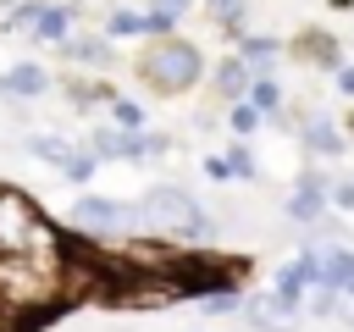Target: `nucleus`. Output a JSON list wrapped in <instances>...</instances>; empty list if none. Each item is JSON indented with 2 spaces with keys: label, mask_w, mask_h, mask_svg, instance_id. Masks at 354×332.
I'll list each match as a JSON object with an SVG mask.
<instances>
[{
  "label": "nucleus",
  "mask_w": 354,
  "mask_h": 332,
  "mask_svg": "<svg viewBox=\"0 0 354 332\" xmlns=\"http://www.w3.org/2000/svg\"><path fill=\"white\" fill-rule=\"evenodd\" d=\"M6 6H11V0H6Z\"/></svg>",
  "instance_id": "obj_24"
},
{
  "label": "nucleus",
  "mask_w": 354,
  "mask_h": 332,
  "mask_svg": "<svg viewBox=\"0 0 354 332\" xmlns=\"http://www.w3.org/2000/svg\"><path fill=\"white\" fill-rule=\"evenodd\" d=\"M28 149H33V155H44V160H55V166H66V144H61V138H33Z\"/></svg>",
  "instance_id": "obj_15"
},
{
  "label": "nucleus",
  "mask_w": 354,
  "mask_h": 332,
  "mask_svg": "<svg viewBox=\"0 0 354 332\" xmlns=\"http://www.w3.org/2000/svg\"><path fill=\"white\" fill-rule=\"evenodd\" d=\"M249 111H254V116H266V111H277V83H266V77H260V83L249 89Z\"/></svg>",
  "instance_id": "obj_14"
},
{
  "label": "nucleus",
  "mask_w": 354,
  "mask_h": 332,
  "mask_svg": "<svg viewBox=\"0 0 354 332\" xmlns=\"http://www.w3.org/2000/svg\"><path fill=\"white\" fill-rule=\"evenodd\" d=\"M254 122H260V116H254V111H249V105H238V111H232V127H238V133H249V127H254Z\"/></svg>",
  "instance_id": "obj_20"
},
{
  "label": "nucleus",
  "mask_w": 354,
  "mask_h": 332,
  "mask_svg": "<svg viewBox=\"0 0 354 332\" xmlns=\"http://www.w3.org/2000/svg\"><path fill=\"white\" fill-rule=\"evenodd\" d=\"M337 83H343V89L354 94V66H343V72H337Z\"/></svg>",
  "instance_id": "obj_23"
},
{
  "label": "nucleus",
  "mask_w": 354,
  "mask_h": 332,
  "mask_svg": "<svg viewBox=\"0 0 354 332\" xmlns=\"http://www.w3.org/2000/svg\"><path fill=\"white\" fill-rule=\"evenodd\" d=\"M133 221L138 227H149V232H210L205 221H199V210H194V199L183 194V188H149L138 205H133Z\"/></svg>",
  "instance_id": "obj_2"
},
{
  "label": "nucleus",
  "mask_w": 354,
  "mask_h": 332,
  "mask_svg": "<svg viewBox=\"0 0 354 332\" xmlns=\"http://www.w3.org/2000/svg\"><path fill=\"white\" fill-rule=\"evenodd\" d=\"M94 149H100V155H116V149H122V133L100 127V133H94Z\"/></svg>",
  "instance_id": "obj_19"
},
{
  "label": "nucleus",
  "mask_w": 354,
  "mask_h": 332,
  "mask_svg": "<svg viewBox=\"0 0 354 332\" xmlns=\"http://www.w3.org/2000/svg\"><path fill=\"white\" fill-rule=\"evenodd\" d=\"M88 166H94V160H83V155H66V177H88Z\"/></svg>",
  "instance_id": "obj_21"
},
{
  "label": "nucleus",
  "mask_w": 354,
  "mask_h": 332,
  "mask_svg": "<svg viewBox=\"0 0 354 332\" xmlns=\"http://www.w3.org/2000/svg\"><path fill=\"white\" fill-rule=\"evenodd\" d=\"M72 61H83V66H105V61H111V44H105V39H72Z\"/></svg>",
  "instance_id": "obj_12"
},
{
  "label": "nucleus",
  "mask_w": 354,
  "mask_h": 332,
  "mask_svg": "<svg viewBox=\"0 0 354 332\" xmlns=\"http://www.w3.org/2000/svg\"><path fill=\"white\" fill-rule=\"evenodd\" d=\"M304 144H310V149H321V155H337V127L315 116V122H304Z\"/></svg>",
  "instance_id": "obj_11"
},
{
  "label": "nucleus",
  "mask_w": 354,
  "mask_h": 332,
  "mask_svg": "<svg viewBox=\"0 0 354 332\" xmlns=\"http://www.w3.org/2000/svg\"><path fill=\"white\" fill-rule=\"evenodd\" d=\"M0 260H61L55 227L22 188H0Z\"/></svg>",
  "instance_id": "obj_1"
},
{
  "label": "nucleus",
  "mask_w": 354,
  "mask_h": 332,
  "mask_svg": "<svg viewBox=\"0 0 354 332\" xmlns=\"http://www.w3.org/2000/svg\"><path fill=\"white\" fill-rule=\"evenodd\" d=\"M271 55H277V44L271 39H243V72H271Z\"/></svg>",
  "instance_id": "obj_10"
},
{
  "label": "nucleus",
  "mask_w": 354,
  "mask_h": 332,
  "mask_svg": "<svg viewBox=\"0 0 354 332\" xmlns=\"http://www.w3.org/2000/svg\"><path fill=\"white\" fill-rule=\"evenodd\" d=\"M332 199H337V205H354V183H337V188H332Z\"/></svg>",
  "instance_id": "obj_22"
},
{
  "label": "nucleus",
  "mask_w": 354,
  "mask_h": 332,
  "mask_svg": "<svg viewBox=\"0 0 354 332\" xmlns=\"http://www.w3.org/2000/svg\"><path fill=\"white\" fill-rule=\"evenodd\" d=\"M216 11H221V22H227V28H232V33H238V28H243V0H221V6H216Z\"/></svg>",
  "instance_id": "obj_17"
},
{
  "label": "nucleus",
  "mask_w": 354,
  "mask_h": 332,
  "mask_svg": "<svg viewBox=\"0 0 354 332\" xmlns=\"http://www.w3.org/2000/svg\"><path fill=\"white\" fill-rule=\"evenodd\" d=\"M243 83H249V72H243L238 61H227V66L216 72V94H243Z\"/></svg>",
  "instance_id": "obj_13"
},
{
  "label": "nucleus",
  "mask_w": 354,
  "mask_h": 332,
  "mask_svg": "<svg viewBox=\"0 0 354 332\" xmlns=\"http://www.w3.org/2000/svg\"><path fill=\"white\" fill-rule=\"evenodd\" d=\"M138 72H144L155 89L177 94V89H188V83L199 77V50H194L188 39H160V44H149V55L138 61Z\"/></svg>",
  "instance_id": "obj_3"
},
{
  "label": "nucleus",
  "mask_w": 354,
  "mask_h": 332,
  "mask_svg": "<svg viewBox=\"0 0 354 332\" xmlns=\"http://www.w3.org/2000/svg\"><path fill=\"white\" fill-rule=\"evenodd\" d=\"M216 6H221V0H216Z\"/></svg>",
  "instance_id": "obj_25"
},
{
  "label": "nucleus",
  "mask_w": 354,
  "mask_h": 332,
  "mask_svg": "<svg viewBox=\"0 0 354 332\" xmlns=\"http://www.w3.org/2000/svg\"><path fill=\"white\" fill-rule=\"evenodd\" d=\"M304 282H310V288L321 282V255H299V260H293V266L282 271V293H277V299H288V304H293Z\"/></svg>",
  "instance_id": "obj_6"
},
{
  "label": "nucleus",
  "mask_w": 354,
  "mask_h": 332,
  "mask_svg": "<svg viewBox=\"0 0 354 332\" xmlns=\"http://www.w3.org/2000/svg\"><path fill=\"white\" fill-rule=\"evenodd\" d=\"M321 288H337V293H354V255L337 249L321 260Z\"/></svg>",
  "instance_id": "obj_7"
},
{
  "label": "nucleus",
  "mask_w": 354,
  "mask_h": 332,
  "mask_svg": "<svg viewBox=\"0 0 354 332\" xmlns=\"http://www.w3.org/2000/svg\"><path fill=\"white\" fill-rule=\"evenodd\" d=\"M144 28H149V22H144L138 11H116V17H111V33H144Z\"/></svg>",
  "instance_id": "obj_16"
},
{
  "label": "nucleus",
  "mask_w": 354,
  "mask_h": 332,
  "mask_svg": "<svg viewBox=\"0 0 354 332\" xmlns=\"http://www.w3.org/2000/svg\"><path fill=\"white\" fill-rule=\"evenodd\" d=\"M17 28H28L33 39H61V33H66V11H61V6H22Z\"/></svg>",
  "instance_id": "obj_5"
},
{
  "label": "nucleus",
  "mask_w": 354,
  "mask_h": 332,
  "mask_svg": "<svg viewBox=\"0 0 354 332\" xmlns=\"http://www.w3.org/2000/svg\"><path fill=\"white\" fill-rule=\"evenodd\" d=\"M116 122H122V127H138V122H144V111H138L133 100H116Z\"/></svg>",
  "instance_id": "obj_18"
},
{
  "label": "nucleus",
  "mask_w": 354,
  "mask_h": 332,
  "mask_svg": "<svg viewBox=\"0 0 354 332\" xmlns=\"http://www.w3.org/2000/svg\"><path fill=\"white\" fill-rule=\"evenodd\" d=\"M0 89L6 94H44V66H11L0 77Z\"/></svg>",
  "instance_id": "obj_8"
},
{
  "label": "nucleus",
  "mask_w": 354,
  "mask_h": 332,
  "mask_svg": "<svg viewBox=\"0 0 354 332\" xmlns=\"http://www.w3.org/2000/svg\"><path fill=\"white\" fill-rule=\"evenodd\" d=\"M321 205H326V194H321V183H315V177H304V188L293 194V205H288V210H293L299 221H315V216H321Z\"/></svg>",
  "instance_id": "obj_9"
},
{
  "label": "nucleus",
  "mask_w": 354,
  "mask_h": 332,
  "mask_svg": "<svg viewBox=\"0 0 354 332\" xmlns=\"http://www.w3.org/2000/svg\"><path fill=\"white\" fill-rule=\"evenodd\" d=\"M72 221L83 232H94V238H116V232L138 227L133 221V205H116V199H77L72 205Z\"/></svg>",
  "instance_id": "obj_4"
}]
</instances>
